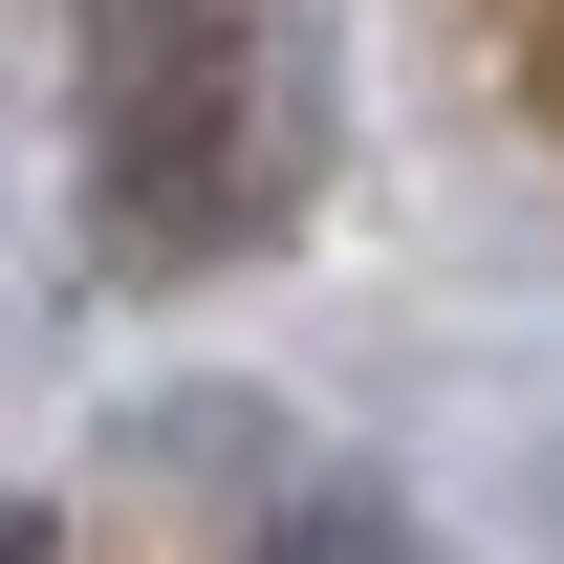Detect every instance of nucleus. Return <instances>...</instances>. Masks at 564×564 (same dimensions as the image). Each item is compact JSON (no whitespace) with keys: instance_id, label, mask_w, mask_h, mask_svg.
<instances>
[{"instance_id":"f257e3e1","label":"nucleus","mask_w":564,"mask_h":564,"mask_svg":"<svg viewBox=\"0 0 564 564\" xmlns=\"http://www.w3.org/2000/svg\"><path fill=\"white\" fill-rule=\"evenodd\" d=\"M109 239L131 261H217L261 217V22L239 0H109Z\"/></svg>"}]
</instances>
